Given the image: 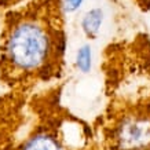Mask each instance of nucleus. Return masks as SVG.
Listing matches in <instances>:
<instances>
[{
	"instance_id": "obj_4",
	"label": "nucleus",
	"mask_w": 150,
	"mask_h": 150,
	"mask_svg": "<svg viewBox=\"0 0 150 150\" xmlns=\"http://www.w3.org/2000/svg\"><path fill=\"white\" fill-rule=\"evenodd\" d=\"M77 66L81 72H88L91 69V48L90 46H83L77 51Z\"/></svg>"
},
{
	"instance_id": "obj_7",
	"label": "nucleus",
	"mask_w": 150,
	"mask_h": 150,
	"mask_svg": "<svg viewBox=\"0 0 150 150\" xmlns=\"http://www.w3.org/2000/svg\"><path fill=\"white\" fill-rule=\"evenodd\" d=\"M142 3H143V4H147V1H149V0H141Z\"/></svg>"
},
{
	"instance_id": "obj_2",
	"label": "nucleus",
	"mask_w": 150,
	"mask_h": 150,
	"mask_svg": "<svg viewBox=\"0 0 150 150\" xmlns=\"http://www.w3.org/2000/svg\"><path fill=\"white\" fill-rule=\"evenodd\" d=\"M102 22H103V11L100 8H91L90 11H87L81 19L83 32L86 33L87 37L94 39L99 32Z\"/></svg>"
},
{
	"instance_id": "obj_3",
	"label": "nucleus",
	"mask_w": 150,
	"mask_h": 150,
	"mask_svg": "<svg viewBox=\"0 0 150 150\" xmlns=\"http://www.w3.org/2000/svg\"><path fill=\"white\" fill-rule=\"evenodd\" d=\"M21 150H65V147L55 137L40 134L29 139Z\"/></svg>"
},
{
	"instance_id": "obj_5",
	"label": "nucleus",
	"mask_w": 150,
	"mask_h": 150,
	"mask_svg": "<svg viewBox=\"0 0 150 150\" xmlns=\"http://www.w3.org/2000/svg\"><path fill=\"white\" fill-rule=\"evenodd\" d=\"M62 3H64V8L66 13H74L81 7L84 0H62Z\"/></svg>"
},
{
	"instance_id": "obj_6",
	"label": "nucleus",
	"mask_w": 150,
	"mask_h": 150,
	"mask_svg": "<svg viewBox=\"0 0 150 150\" xmlns=\"http://www.w3.org/2000/svg\"><path fill=\"white\" fill-rule=\"evenodd\" d=\"M25 0H0V8H13L15 6L23 3Z\"/></svg>"
},
{
	"instance_id": "obj_1",
	"label": "nucleus",
	"mask_w": 150,
	"mask_h": 150,
	"mask_svg": "<svg viewBox=\"0 0 150 150\" xmlns=\"http://www.w3.org/2000/svg\"><path fill=\"white\" fill-rule=\"evenodd\" d=\"M62 0H25L8 8L0 30V64L7 72H52L66 47Z\"/></svg>"
}]
</instances>
